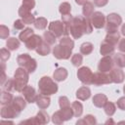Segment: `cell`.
I'll list each match as a JSON object with an SVG mask.
<instances>
[{"label":"cell","instance_id":"13","mask_svg":"<svg viewBox=\"0 0 125 125\" xmlns=\"http://www.w3.org/2000/svg\"><path fill=\"white\" fill-rule=\"evenodd\" d=\"M22 94H23V97H24V99L26 100L27 103L32 104V103L36 102V99H37L38 95L36 94V91L33 87H31L29 85H26L24 87V89L22 90Z\"/></svg>","mask_w":125,"mask_h":125},{"label":"cell","instance_id":"46","mask_svg":"<svg viewBox=\"0 0 125 125\" xmlns=\"http://www.w3.org/2000/svg\"><path fill=\"white\" fill-rule=\"evenodd\" d=\"M22 19V21H24V23L25 24H31V23H34V21H35V17L31 14V13H29L28 15H26L25 17H23V18H21Z\"/></svg>","mask_w":125,"mask_h":125},{"label":"cell","instance_id":"18","mask_svg":"<svg viewBox=\"0 0 125 125\" xmlns=\"http://www.w3.org/2000/svg\"><path fill=\"white\" fill-rule=\"evenodd\" d=\"M91 96V90L87 86H82L76 91V98L80 101H86Z\"/></svg>","mask_w":125,"mask_h":125},{"label":"cell","instance_id":"9","mask_svg":"<svg viewBox=\"0 0 125 125\" xmlns=\"http://www.w3.org/2000/svg\"><path fill=\"white\" fill-rule=\"evenodd\" d=\"M49 30L56 36V37H62L64 36V31H65V25L62 21H51L48 26Z\"/></svg>","mask_w":125,"mask_h":125},{"label":"cell","instance_id":"10","mask_svg":"<svg viewBox=\"0 0 125 125\" xmlns=\"http://www.w3.org/2000/svg\"><path fill=\"white\" fill-rule=\"evenodd\" d=\"M77 77L78 79L85 85H90L93 77L92 70L87 66H82L77 70Z\"/></svg>","mask_w":125,"mask_h":125},{"label":"cell","instance_id":"51","mask_svg":"<svg viewBox=\"0 0 125 125\" xmlns=\"http://www.w3.org/2000/svg\"><path fill=\"white\" fill-rule=\"evenodd\" d=\"M108 3V0H94V4L97 7H104Z\"/></svg>","mask_w":125,"mask_h":125},{"label":"cell","instance_id":"33","mask_svg":"<svg viewBox=\"0 0 125 125\" xmlns=\"http://www.w3.org/2000/svg\"><path fill=\"white\" fill-rule=\"evenodd\" d=\"M104 112H105V114L107 115V116H112L114 113H115V110H116V106H115V104L112 103V102H106V104H104Z\"/></svg>","mask_w":125,"mask_h":125},{"label":"cell","instance_id":"41","mask_svg":"<svg viewBox=\"0 0 125 125\" xmlns=\"http://www.w3.org/2000/svg\"><path fill=\"white\" fill-rule=\"evenodd\" d=\"M72 21H73V18L70 14H67V15H62V21L64 23L65 27H69L70 24L72 23Z\"/></svg>","mask_w":125,"mask_h":125},{"label":"cell","instance_id":"34","mask_svg":"<svg viewBox=\"0 0 125 125\" xmlns=\"http://www.w3.org/2000/svg\"><path fill=\"white\" fill-rule=\"evenodd\" d=\"M61 113L62 115V118L64 121H67V120H70L72 118V116H74L73 114V110L70 106H67V107H63V108H61Z\"/></svg>","mask_w":125,"mask_h":125},{"label":"cell","instance_id":"4","mask_svg":"<svg viewBox=\"0 0 125 125\" xmlns=\"http://www.w3.org/2000/svg\"><path fill=\"white\" fill-rule=\"evenodd\" d=\"M17 63L25 68L29 73H32L36 70L37 68V62H36V60L31 58L28 54H21L18 56L17 58Z\"/></svg>","mask_w":125,"mask_h":125},{"label":"cell","instance_id":"44","mask_svg":"<svg viewBox=\"0 0 125 125\" xmlns=\"http://www.w3.org/2000/svg\"><path fill=\"white\" fill-rule=\"evenodd\" d=\"M9 34H10V30L9 28L4 25V24H1L0 25V37L2 39H6L9 37Z\"/></svg>","mask_w":125,"mask_h":125},{"label":"cell","instance_id":"50","mask_svg":"<svg viewBox=\"0 0 125 125\" xmlns=\"http://www.w3.org/2000/svg\"><path fill=\"white\" fill-rule=\"evenodd\" d=\"M116 105L118 108H120L121 110H125V97H121L117 100L116 102Z\"/></svg>","mask_w":125,"mask_h":125},{"label":"cell","instance_id":"23","mask_svg":"<svg viewBox=\"0 0 125 125\" xmlns=\"http://www.w3.org/2000/svg\"><path fill=\"white\" fill-rule=\"evenodd\" d=\"M35 118H36L37 124H39V125L47 124V123L50 121L49 114H48V113H47L45 110H40V111H38V113L36 114Z\"/></svg>","mask_w":125,"mask_h":125},{"label":"cell","instance_id":"37","mask_svg":"<svg viewBox=\"0 0 125 125\" xmlns=\"http://www.w3.org/2000/svg\"><path fill=\"white\" fill-rule=\"evenodd\" d=\"M60 44L65 46V47H68L70 49H73L74 47V42L72 39H70V37L68 36H62L61 39H60Z\"/></svg>","mask_w":125,"mask_h":125},{"label":"cell","instance_id":"20","mask_svg":"<svg viewBox=\"0 0 125 125\" xmlns=\"http://www.w3.org/2000/svg\"><path fill=\"white\" fill-rule=\"evenodd\" d=\"M68 73H67V70L64 68V67H59L57 68L54 73H53V77L56 81L58 82H61V81H63L66 79Z\"/></svg>","mask_w":125,"mask_h":125},{"label":"cell","instance_id":"58","mask_svg":"<svg viewBox=\"0 0 125 125\" xmlns=\"http://www.w3.org/2000/svg\"><path fill=\"white\" fill-rule=\"evenodd\" d=\"M123 92H124V94H125V85H124V87H123Z\"/></svg>","mask_w":125,"mask_h":125},{"label":"cell","instance_id":"7","mask_svg":"<svg viewBox=\"0 0 125 125\" xmlns=\"http://www.w3.org/2000/svg\"><path fill=\"white\" fill-rule=\"evenodd\" d=\"M0 113H1V117L3 119H12V118L17 117L21 113V110L13 103H11L10 104L2 105Z\"/></svg>","mask_w":125,"mask_h":125},{"label":"cell","instance_id":"25","mask_svg":"<svg viewBox=\"0 0 125 125\" xmlns=\"http://www.w3.org/2000/svg\"><path fill=\"white\" fill-rule=\"evenodd\" d=\"M94 13V4L92 2H86L84 5H83V8H82V14L85 18H88L90 19L91 16L93 15Z\"/></svg>","mask_w":125,"mask_h":125},{"label":"cell","instance_id":"15","mask_svg":"<svg viewBox=\"0 0 125 125\" xmlns=\"http://www.w3.org/2000/svg\"><path fill=\"white\" fill-rule=\"evenodd\" d=\"M42 41H43V39L41 38L40 35L33 34V35L25 42V47H26L28 50H36L37 47L41 44Z\"/></svg>","mask_w":125,"mask_h":125},{"label":"cell","instance_id":"5","mask_svg":"<svg viewBox=\"0 0 125 125\" xmlns=\"http://www.w3.org/2000/svg\"><path fill=\"white\" fill-rule=\"evenodd\" d=\"M121 23H122V18L118 14L111 13V14L107 15V17H106V26H105L106 33L117 31L118 30L117 28Z\"/></svg>","mask_w":125,"mask_h":125},{"label":"cell","instance_id":"27","mask_svg":"<svg viewBox=\"0 0 125 125\" xmlns=\"http://www.w3.org/2000/svg\"><path fill=\"white\" fill-rule=\"evenodd\" d=\"M20 41L21 40H19L18 38H16V37H10V38H8V40H7V42H6V46H7V48L9 49V50H11V51H16V50H18L19 49V47H20Z\"/></svg>","mask_w":125,"mask_h":125},{"label":"cell","instance_id":"24","mask_svg":"<svg viewBox=\"0 0 125 125\" xmlns=\"http://www.w3.org/2000/svg\"><path fill=\"white\" fill-rule=\"evenodd\" d=\"M14 98L13 95L9 91H2L1 92V97H0V103L2 105H7L10 104L13 102Z\"/></svg>","mask_w":125,"mask_h":125},{"label":"cell","instance_id":"19","mask_svg":"<svg viewBox=\"0 0 125 125\" xmlns=\"http://www.w3.org/2000/svg\"><path fill=\"white\" fill-rule=\"evenodd\" d=\"M107 102V97L104 94H97L93 97V104L97 107H104Z\"/></svg>","mask_w":125,"mask_h":125},{"label":"cell","instance_id":"45","mask_svg":"<svg viewBox=\"0 0 125 125\" xmlns=\"http://www.w3.org/2000/svg\"><path fill=\"white\" fill-rule=\"evenodd\" d=\"M11 57V54H10V51L9 49H5V48H2L0 50V58H1V61L2 62H6L7 60H9Z\"/></svg>","mask_w":125,"mask_h":125},{"label":"cell","instance_id":"16","mask_svg":"<svg viewBox=\"0 0 125 125\" xmlns=\"http://www.w3.org/2000/svg\"><path fill=\"white\" fill-rule=\"evenodd\" d=\"M36 104L37 106L40 108V109H45L47 108L50 104H51V99H50V96H46V95H43V94H40L37 96V99H36Z\"/></svg>","mask_w":125,"mask_h":125},{"label":"cell","instance_id":"26","mask_svg":"<svg viewBox=\"0 0 125 125\" xmlns=\"http://www.w3.org/2000/svg\"><path fill=\"white\" fill-rule=\"evenodd\" d=\"M34 34V31H33V29L32 28H30V27H26V28H24V29H22V31L20 33V35H19V39L21 41V42H26L32 35Z\"/></svg>","mask_w":125,"mask_h":125},{"label":"cell","instance_id":"2","mask_svg":"<svg viewBox=\"0 0 125 125\" xmlns=\"http://www.w3.org/2000/svg\"><path fill=\"white\" fill-rule=\"evenodd\" d=\"M58 84L49 76H43L38 82V90L40 94L51 96L58 92Z\"/></svg>","mask_w":125,"mask_h":125},{"label":"cell","instance_id":"35","mask_svg":"<svg viewBox=\"0 0 125 125\" xmlns=\"http://www.w3.org/2000/svg\"><path fill=\"white\" fill-rule=\"evenodd\" d=\"M47 23H48L47 19H45L43 17H39V18H37L35 20L33 24H34L35 28H37V29H44V28H46Z\"/></svg>","mask_w":125,"mask_h":125},{"label":"cell","instance_id":"12","mask_svg":"<svg viewBox=\"0 0 125 125\" xmlns=\"http://www.w3.org/2000/svg\"><path fill=\"white\" fill-rule=\"evenodd\" d=\"M113 64H114V61L110 56H104V58H102L101 61L99 62L98 69L99 71L102 72H107L112 69Z\"/></svg>","mask_w":125,"mask_h":125},{"label":"cell","instance_id":"6","mask_svg":"<svg viewBox=\"0 0 125 125\" xmlns=\"http://www.w3.org/2000/svg\"><path fill=\"white\" fill-rule=\"evenodd\" d=\"M72 54V49L65 47L62 44L55 45L53 49V55L58 60H68Z\"/></svg>","mask_w":125,"mask_h":125},{"label":"cell","instance_id":"39","mask_svg":"<svg viewBox=\"0 0 125 125\" xmlns=\"http://www.w3.org/2000/svg\"><path fill=\"white\" fill-rule=\"evenodd\" d=\"M52 122H53L54 124H58V125H61V124H62V123L64 122V120H63V118H62V113H61V110L56 111V112L53 114V116H52Z\"/></svg>","mask_w":125,"mask_h":125},{"label":"cell","instance_id":"32","mask_svg":"<svg viewBox=\"0 0 125 125\" xmlns=\"http://www.w3.org/2000/svg\"><path fill=\"white\" fill-rule=\"evenodd\" d=\"M12 103L21 111V110H23V109L25 108L27 102H26V100L23 99L22 97H16V98H14V100H13Z\"/></svg>","mask_w":125,"mask_h":125},{"label":"cell","instance_id":"14","mask_svg":"<svg viewBox=\"0 0 125 125\" xmlns=\"http://www.w3.org/2000/svg\"><path fill=\"white\" fill-rule=\"evenodd\" d=\"M109 76H110L111 81L113 83H117V84L122 83L124 81V78H125V74L120 67L112 68L109 72Z\"/></svg>","mask_w":125,"mask_h":125},{"label":"cell","instance_id":"48","mask_svg":"<svg viewBox=\"0 0 125 125\" xmlns=\"http://www.w3.org/2000/svg\"><path fill=\"white\" fill-rule=\"evenodd\" d=\"M29 13H30V10L27 9L26 7H24L23 5H21V6L20 7V9H19V16H20L21 18L25 17V16L28 15Z\"/></svg>","mask_w":125,"mask_h":125},{"label":"cell","instance_id":"55","mask_svg":"<svg viewBox=\"0 0 125 125\" xmlns=\"http://www.w3.org/2000/svg\"><path fill=\"white\" fill-rule=\"evenodd\" d=\"M75 2L78 4V5H84L86 2H88V0H75Z\"/></svg>","mask_w":125,"mask_h":125},{"label":"cell","instance_id":"57","mask_svg":"<svg viewBox=\"0 0 125 125\" xmlns=\"http://www.w3.org/2000/svg\"><path fill=\"white\" fill-rule=\"evenodd\" d=\"M105 123H106V124H107V123H114V122H113V121H112V120H111V119H110V120H107V121H106V122H105Z\"/></svg>","mask_w":125,"mask_h":125},{"label":"cell","instance_id":"21","mask_svg":"<svg viewBox=\"0 0 125 125\" xmlns=\"http://www.w3.org/2000/svg\"><path fill=\"white\" fill-rule=\"evenodd\" d=\"M51 52V47H50V44H48L46 41H42L41 44L37 47L36 49V53L40 56H47L49 55Z\"/></svg>","mask_w":125,"mask_h":125},{"label":"cell","instance_id":"54","mask_svg":"<svg viewBox=\"0 0 125 125\" xmlns=\"http://www.w3.org/2000/svg\"><path fill=\"white\" fill-rule=\"evenodd\" d=\"M5 81H7V77H6V73H5V70L2 71V76H1V85H4L5 84Z\"/></svg>","mask_w":125,"mask_h":125},{"label":"cell","instance_id":"22","mask_svg":"<svg viewBox=\"0 0 125 125\" xmlns=\"http://www.w3.org/2000/svg\"><path fill=\"white\" fill-rule=\"evenodd\" d=\"M120 40V33L117 31H114V32H109V33H106V36L104 38V41L112 44V45H116L117 42Z\"/></svg>","mask_w":125,"mask_h":125},{"label":"cell","instance_id":"40","mask_svg":"<svg viewBox=\"0 0 125 125\" xmlns=\"http://www.w3.org/2000/svg\"><path fill=\"white\" fill-rule=\"evenodd\" d=\"M71 62L74 66L78 67L82 64L83 62V57L81 54H74L72 57H71Z\"/></svg>","mask_w":125,"mask_h":125},{"label":"cell","instance_id":"42","mask_svg":"<svg viewBox=\"0 0 125 125\" xmlns=\"http://www.w3.org/2000/svg\"><path fill=\"white\" fill-rule=\"evenodd\" d=\"M3 86H4V88H5L6 91L11 92V91L15 90V79H14V78L7 79V81L5 82V84H4Z\"/></svg>","mask_w":125,"mask_h":125},{"label":"cell","instance_id":"11","mask_svg":"<svg viewBox=\"0 0 125 125\" xmlns=\"http://www.w3.org/2000/svg\"><path fill=\"white\" fill-rule=\"evenodd\" d=\"M90 21H91L92 25L95 28L100 29V28H103L104 26L106 19L102 12H94L90 18Z\"/></svg>","mask_w":125,"mask_h":125},{"label":"cell","instance_id":"43","mask_svg":"<svg viewBox=\"0 0 125 125\" xmlns=\"http://www.w3.org/2000/svg\"><path fill=\"white\" fill-rule=\"evenodd\" d=\"M59 104H60V107H61V108L70 106L69 100H68L67 97H65V96H61V97L59 98Z\"/></svg>","mask_w":125,"mask_h":125},{"label":"cell","instance_id":"53","mask_svg":"<svg viewBox=\"0 0 125 125\" xmlns=\"http://www.w3.org/2000/svg\"><path fill=\"white\" fill-rule=\"evenodd\" d=\"M28 123H29V124H37V121H36L35 116L32 117V118H29V119H26V120L21 122V124H28Z\"/></svg>","mask_w":125,"mask_h":125},{"label":"cell","instance_id":"29","mask_svg":"<svg viewBox=\"0 0 125 125\" xmlns=\"http://www.w3.org/2000/svg\"><path fill=\"white\" fill-rule=\"evenodd\" d=\"M71 108H72V110H73L74 116L80 117V116L82 115V112H83V105H82V104H81L80 102H78V101L73 102L72 104H71Z\"/></svg>","mask_w":125,"mask_h":125},{"label":"cell","instance_id":"30","mask_svg":"<svg viewBox=\"0 0 125 125\" xmlns=\"http://www.w3.org/2000/svg\"><path fill=\"white\" fill-rule=\"evenodd\" d=\"M96 123H97V119H96V117H95L94 115H92V114H87L83 119H80V120H78V121L76 122L77 125H78V124L95 125Z\"/></svg>","mask_w":125,"mask_h":125},{"label":"cell","instance_id":"49","mask_svg":"<svg viewBox=\"0 0 125 125\" xmlns=\"http://www.w3.org/2000/svg\"><path fill=\"white\" fill-rule=\"evenodd\" d=\"M22 5L31 11L35 7V1L34 0H22Z\"/></svg>","mask_w":125,"mask_h":125},{"label":"cell","instance_id":"17","mask_svg":"<svg viewBox=\"0 0 125 125\" xmlns=\"http://www.w3.org/2000/svg\"><path fill=\"white\" fill-rule=\"evenodd\" d=\"M114 50H115L114 45H112L106 41H104L100 47V53L103 56H110L114 53Z\"/></svg>","mask_w":125,"mask_h":125},{"label":"cell","instance_id":"31","mask_svg":"<svg viewBox=\"0 0 125 125\" xmlns=\"http://www.w3.org/2000/svg\"><path fill=\"white\" fill-rule=\"evenodd\" d=\"M114 63L117 65V67H125V54L122 53H117L113 57Z\"/></svg>","mask_w":125,"mask_h":125},{"label":"cell","instance_id":"47","mask_svg":"<svg viewBox=\"0 0 125 125\" xmlns=\"http://www.w3.org/2000/svg\"><path fill=\"white\" fill-rule=\"evenodd\" d=\"M24 21L22 20H16L14 21V28L17 30H22L24 29Z\"/></svg>","mask_w":125,"mask_h":125},{"label":"cell","instance_id":"38","mask_svg":"<svg viewBox=\"0 0 125 125\" xmlns=\"http://www.w3.org/2000/svg\"><path fill=\"white\" fill-rule=\"evenodd\" d=\"M59 11L62 15H67V14H70V11H71V6L69 3L67 2H62L60 7H59Z\"/></svg>","mask_w":125,"mask_h":125},{"label":"cell","instance_id":"52","mask_svg":"<svg viewBox=\"0 0 125 125\" xmlns=\"http://www.w3.org/2000/svg\"><path fill=\"white\" fill-rule=\"evenodd\" d=\"M118 49L120 52L125 54V38L124 39H120L119 44H118Z\"/></svg>","mask_w":125,"mask_h":125},{"label":"cell","instance_id":"3","mask_svg":"<svg viewBox=\"0 0 125 125\" xmlns=\"http://www.w3.org/2000/svg\"><path fill=\"white\" fill-rule=\"evenodd\" d=\"M14 79H15V90L17 92H22L24 87L27 85L28 79H29V72L20 66L16 69L14 73Z\"/></svg>","mask_w":125,"mask_h":125},{"label":"cell","instance_id":"56","mask_svg":"<svg viewBox=\"0 0 125 125\" xmlns=\"http://www.w3.org/2000/svg\"><path fill=\"white\" fill-rule=\"evenodd\" d=\"M121 33L125 36V23H123L122 26H121Z\"/></svg>","mask_w":125,"mask_h":125},{"label":"cell","instance_id":"1","mask_svg":"<svg viewBox=\"0 0 125 125\" xmlns=\"http://www.w3.org/2000/svg\"><path fill=\"white\" fill-rule=\"evenodd\" d=\"M93 30V25L91 23L90 19L85 18L84 16H77L73 18L72 23L69 27H65L64 36H68L71 34V36L74 39H79L84 33L90 34Z\"/></svg>","mask_w":125,"mask_h":125},{"label":"cell","instance_id":"28","mask_svg":"<svg viewBox=\"0 0 125 125\" xmlns=\"http://www.w3.org/2000/svg\"><path fill=\"white\" fill-rule=\"evenodd\" d=\"M94 50V46L91 42H84L80 46V53L84 56L90 55Z\"/></svg>","mask_w":125,"mask_h":125},{"label":"cell","instance_id":"36","mask_svg":"<svg viewBox=\"0 0 125 125\" xmlns=\"http://www.w3.org/2000/svg\"><path fill=\"white\" fill-rule=\"evenodd\" d=\"M57 37L50 31V30H48V31H45L44 33H43V39H44V41H46L48 44H50V45H53V44H55L56 43V39Z\"/></svg>","mask_w":125,"mask_h":125},{"label":"cell","instance_id":"8","mask_svg":"<svg viewBox=\"0 0 125 125\" xmlns=\"http://www.w3.org/2000/svg\"><path fill=\"white\" fill-rule=\"evenodd\" d=\"M112 83L109 74H106L105 72H95L93 73V77H92V81L91 84L95 85V86H101V85H104V84H110Z\"/></svg>","mask_w":125,"mask_h":125}]
</instances>
